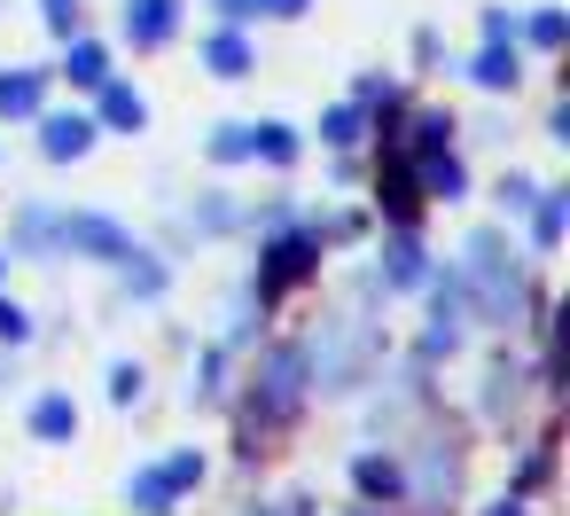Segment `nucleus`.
I'll return each mask as SVG.
<instances>
[{
  "mask_svg": "<svg viewBox=\"0 0 570 516\" xmlns=\"http://www.w3.org/2000/svg\"><path fill=\"white\" fill-rule=\"evenodd\" d=\"M126 25H134V40H165L173 32V0H126Z\"/></svg>",
  "mask_w": 570,
  "mask_h": 516,
  "instance_id": "1",
  "label": "nucleus"
},
{
  "mask_svg": "<svg viewBox=\"0 0 570 516\" xmlns=\"http://www.w3.org/2000/svg\"><path fill=\"white\" fill-rule=\"evenodd\" d=\"M87 134H95L87 118H56V126H48V149H56V157H79V149H87Z\"/></svg>",
  "mask_w": 570,
  "mask_h": 516,
  "instance_id": "2",
  "label": "nucleus"
},
{
  "mask_svg": "<svg viewBox=\"0 0 570 516\" xmlns=\"http://www.w3.org/2000/svg\"><path fill=\"white\" fill-rule=\"evenodd\" d=\"M40 103V79H0V110H32Z\"/></svg>",
  "mask_w": 570,
  "mask_h": 516,
  "instance_id": "3",
  "label": "nucleus"
},
{
  "mask_svg": "<svg viewBox=\"0 0 570 516\" xmlns=\"http://www.w3.org/2000/svg\"><path fill=\"white\" fill-rule=\"evenodd\" d=\"M40 430H48V438H63V430H71V407H63V399H48V407H40Z\"/></svg>",
  "mask_w": 570,
  "mask_h": 516,
  "instance_id": "4",
  "label": "nucleus"
},
{
  "mask_svg": "<svg viewBox=\"0 0 570 516\" xmlns=\"http://www.w3.org/2000/svg\"><path fill=\"white\" fill-rule=\"evenodd\" d=\"M212 64L219 71H243V40H212Z\"/></svg>",
  "mask_w": 570,
  "mask_h": 516,
  "instance_id": "5",
  "label": "nucleus"
},
{
  "mask_svg": "<svg viewBox=\"0 0 570 516\" xmlns=\"http://www.w3.org/2000/svg\"><path fill=\"white\" fill-rule=\"evenodd\" d=\"M71 79H87V87H95V79H102V56H95V48H79V56H71Z\"/></svg>",
  "mask_w": 570,
  "mask_h": 516,
  "instance_id": "6",
  "label": "nucleus"
},
{
  "mask_svg": "<svg viewBox=\"0 0 570 516\" xmlns=\"http://www.w3.org/2000/svg\"><path fill=\"white\" fill-rule=\"evenodd\" d=\"M48 17H56V25H71V17H79V0H48Z\"/></svg>",
  "mask_w": 570,
  "mask_h": 516,
  "instance_id": "7",
  "label": "nucleus"
}]
</instances>
